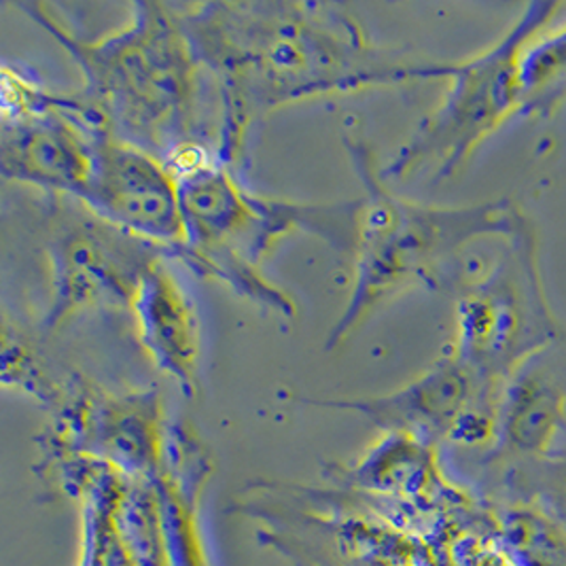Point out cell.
Segmentation results:
<instances>
[{
  "mask_svg": "<svg viewBox=\"0 0 566 566\" xmlns=\"http://www.w3.org/2000/svg\"><path fill=\"white\" fill-rule=\"evenodd\" d=\"M18 7L73 57L83 77L81 96L103 113L117 138L161 161L189 143L219 149V94L175 2L136 0L126 27L96 41L62 27L43 2Z\"/></svg>",
  "mask_w": 566,
  "mask_h": 566,
  "instance_id": "cell-2",
  "label": "cell"
},
{
  "mask_svg": "<svg viewBox=\"0 0 566 566\" xmlns=\"http://www.w3.org/2000/svg\"><path fill=\"white\" fill-rule=\"evenodd\" d=\"M526 350V314L522 300L501 274L471 289L459 304L454 355L492 390Z\"/></svg>",
  "mask_w": 566,
  "mask_h": 566,
  "instance_id": "cell-11",
  "label": "cell"
},
{
  "mask_svg": "<svg viewBox=\"0 0 566 566\" xmlns=\"http://www.w3.org/2000/svg\"><path fill=\"white\" fill-rule=\"evenodd\" d=\"M106 129L103 113L81 92L43 115L2 122V177L78 200L92 172L94 140Z\"/></svg>",
  "mask_w": 566,
  "mask_h": 566,
  "instance_id": "cell-8",
  "label": "cell"
},
{
  "mask_svg": "<svg viewBox=\"0 0 566 566\" xmlns=\"http://www.w3.org/2000/svg\"><path fill=\"white\" fill-rule=\"evenodd\" d=\"M104 223L168 249L187 240L179 180L154 154L101 132L92 149V172L77 200Z\"/></svg>",
  "mask_w": 566,
  "mask_h": 566,
  "instance_id": "cell-7",
  "label": "cell"
},
{
  "mask_svg": "<svg viewBox=\"0 0 566 566\" xmlns=\"http://www.w3.org/2000/svg\"><path fill=\"white\" fill-rule=\"evenodd\" d=\"M344 145L363 182L355 238V274L346 308L327 337L325 348L344 344L360 323L397 291L427 283L443 259L461 251L478 235L514 230V212L505 205L438 208L395 196L359 132Z\"/></svg>",
  "mask_w": 566,
  "mask_h": 566,
  "instance_id": "cell-3",
  "label": "cell"
},
{
  "mask_svg": "<svg viewBox=\"0 0 566 566\" xmlns=\"http://www.w3.org/2000/svg\"><path fill=\"white\" fill-rule=\"evenodd\" d=\"M136 337L157 371L180 388L196 395L200 388L202 325L198 308L170 268V259L159 258L140 279L129 304Z\"/></svg>",
  "mask_w": 566,
  "mask_h": 566,
  "instance_id": "cell-10",
  "label": "cell"
},
{
  "mask_svg": "<svg viewBox=\"0 0 566 566\" xmlns=\"http://www.w3.org/2000/svg\"><path fill=\"white\" fill-rule=\"evenodd\" d=\"M549 11L552 7L537 15L531 9L528 18L489 52L443 64V78H450L443 101L382 170L385 179L410 177L422 166H436L439 179L461 170L482 140L512 115L515 104H522L520 71L526 39Z\"/></svg>",
  "mask_w": 566,
  "mask_h": 566,
  "instance_id": "cell-5",
  "label": "cell"
},
{
  "mask_svg": "<svg viewBox=\"0 0 566 566\" xmlns=\"http://www.w3.org/2000/svg\"><path fill=\"white\" fill-rule=\"evenodd\" d=\"M179 180L187 240L193 253L240 259L261 265L274 244L291 232L323 238L337 251L355 249L360 200L306 205L261 196L247 187L217 147L182 149L170 164Z\"/></svg>",
  "mask_w": 566,
  "mask_h": 566,
  "instance_id": "cell-4",
  "label": "cell"
},
{
  "mask_svg": "<svg viewBox=\"0 0 566 566\" xmlns=\"http://www.w3.org/2000/svg\"><path fill=\"white\" fill-rule=\"evenodd\" d=\"M2 387L18 388L53 408L60 403L64 392V387L53 382L27 337L13 329L9 321L2 329Z\"/></svg>",
  "mask_w": 566,
  "mask_h": 566,
  "instance_id": "cell-12",
  "label": "cell"
},
{
  "mask_svg": "<svg viewBox=\"0 0 566 566\" xmlns=\"http://www.w3.org/2000/svg\"><path fill=\"white\" fill-rule=\"evenodd\" d=\"M48 258L52 302L43 325L52 332L83 310H129L145 272L170 253L85 210L55 230Z\"/></svg>",
  "mask_w": 566,
  "mask_h": 566,
  "instance_id": "cell-6",
  "label": "cell"
},
{
  "mask_svg": "<svg viewBox=\"0 0 566 566\" xmlns=\"http://www.w3.org/2000/svg\"><path fill=\"white\" fill-rule=\"evenodd\" d=\"M490 388L454 353L436 363L424 376L385 397L350 401H314L316 406L353 410L392 433L439 438L480 429Z\"/></svg>",
  "mask_w": 566,
  "mask_h": 566,
  "instance_id": "cell-9",
  "label": "cell"
},
{
  "mask_svg": "<svg viewBox=\"0 0 566 566\" xmlns=\"http://www.w3.org/2000/svg\"><path fill=\"white\" fill-rule=\"evenodd\" d=\"M522 104H549L566 90V32L522 57Z\"/></svg>",
  "mask_w": 566,
  "mask_h": 566,
  "instance_id": "cell-13",
  "label": "cell"
},
{
  "mask_svg": "<svg viewBox=\"0 0 566 566\" xmlns=\"http://www.w3.org/2000/svg\"><path fill=\"white\" fill-rule=\"evenodd\" d=\"M200 62L214 81L219 154L238 168L249 138L286 104L334 94L443 78V64L390 55L346 4L251 0L175 2Z\"/></svg>",
  "mask_w": 566,
  "mask_h": 566,
  "instance_id": "cell-1",
  "label": "cell"
}]
</instances>
